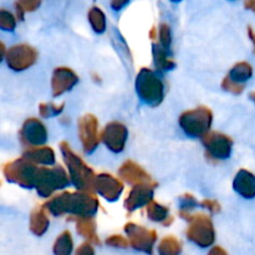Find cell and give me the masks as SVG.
<instances>
[{
  "label": "cell",
  "instance_id": "obj_40",
  "mask_svg": "<svg viewBox=\"0 0 255 255\" xmlns=\"http://www.w3.org/2000/svg\"><path fill=\"white\" fill-rule=\"evenodd\" d=\"M247 31H248V36H249V39L252 40V42H253V45H254V51H255V31H254V29L252 26H248V30H247Z\"/></svg>",
  "mask_w": 255,
  "mask_h": 255
},
{
  "label": "cell",
  "instance_id": "obj_16",
  "mask_svg": "<svg viewBox=\"0 0 255 255\" xmlns=\"http://www.w3.org/2000/svg\"><path fill=\"white\" fill-rule=\"evenodd\" d=\"M77 82H79V76L74 70L65 66L56 67L51 77L52 97H60L65 92L74 89Z\"/></svg>",
  "mask_w": 255,
  "mask_h": 255
},
{
  "label": "cell",
  "instance_id": "obj_29",
  "mask_svg": "<svg viewBox=\"0 0 255 255\" xmlns=\"http://www.w3.org/2000/svg\"><path fill=\"white\" fill-rule=\"evenodd\" d=\"M222 89H223L224 91L229 92V94L241 95L243 94V91L246 90V86H244V84H242V82L233 80L228 75V76L224 77L223 81H222Z\"/></svg>",
  "mask_w": 255,
  "mask_h": 255
},
{
  "label": "cell",
  "instance_id": "obj_33",
  "mask_svg": "<svg viewBox=\"0 0 255 255\" xmlns=\"http://www.w3.org/2000/svg\"><path fill=\"white\" fill-rule=\"evenodd\" d=\"M105 243H106V246L109 247H114V248H122V249L128 248L129 246V241H127L125 237L120 236V234H114V236L109 237V238H106Z\"/></svg>",
  "mask_w": 255,
  "mask_h": 255
},
{
  "label": "cell",
  "instance_id": "obj_23",
  "mask_svg": "<svg viewBox=\"0 0 255 255\" xmlns=\"http://www.w3.org/2000/svg\"><path fill=\"white\" fill-rule=\"evenodd\" d=\"M52 251L56 255H70L72 253V251H74V241H72V236L69 231H64L57 237Z\"/></svg>",
  "mask_w": 255,
  "mask_h": 255
},
{
  "label": "cell",
  "instance_id": "obj_5",
  "mask_svg": "<svg viewBox=\"0 0 255 255\" xmlns=\"http://www.w3.org/2000/svg\"><path fill=\"white\" fill-rule=\"evenodd\" d=\"M71 183L70 174L66 173L64 167H40L37 169L35 189L42 198H50L54 192L66 188Z\"/></svg>",
  "mask_w": 255,
  "mask_h": 255
},
{
  "label": "cell",
  "instance_id": "obj_27",
  "mask_svg": "<svg viewBox=\"0 0 255 255\" xmlns=\"http://www.w3.org/2000/svg\"><path fill=\"white\" fill-rule=\"evenodd\" d=\"M89 17L90 25H91L92 30H94L96 34H102L106 30V16H105V12L102 11L100 7L92 6L89 10Z\"/></svg>",
  "mask_w": 255,
  "mask_h": 255
},
{
  "label": "cell",
  "instance_id": "obj_8",
  "mask_svg": "<svg viewBox=\"0 0 255 255\" xmlns=\"http://www.w3.org/2000/svg\"><path fill=\"white\" fill-rule=\"evenodd\" d=\"M124 231L128 237L129 246L132 248L147 254L153 253V247L157 242L156 231L147 229L143 226H138L132 222L125 224Z\"/></svg>",
  "mask_w": 255,
  "mask_h": 255
},
{
  "label": "cell",
  "instance_id": "obj_21",
  "mask_svg": "<svg viewBox=\"0 0 255 255\" xmlns=\"http://www.w3.org/2000/svg\"><path fill=\"white\" fill-rule=\"evenodd\" d=\"M46 209L45 207H36L34 211L30 213L29 229L34 236L41 237L47 232L50 226V221L47 218Z\"/></svg>",
  "mask_w": 255,
  "mask_h": 255
},
{
  "label": "cell",
  "instance_id": "obj_20",
  "mask_svg": "<svg viewBox=\"0 0 255 255\" xmlns=\"http://www.w3.org/2000/svg\"><path fill=\"white\" fill-rule=\"evenodd\" d=\"M24 157L27 159L32 161L36 164H44V166H52L55 163V152L51 147L47 146H36V147H29L25 149Z\"/></svg>",
  "mask_w": 255,
  "mask_h": 255
},
{
  "label": "cell",
  "instance_id": "obj_1",
  "mask_svg": "<svg viewBox=\"0 0 255 255\" xmlns=\"http://www.w3.org/2000/svg\"><path fill=\"white\" fill-rule=\"evenodd\" d=\"M45 209L54 217L70 214L74 217L95 216L100 208V202L92 192H64L50 198L44 204Z\"/></svg>",
  "mask_w": 255,
  "mask_h": 255
},
{
  "label": "cell",
  "instance_id": "obj_41",
  "mask_svg": "<svg viewBox=\"0 0 255 255\" xmlns=\"http://www.w3.org/2000/svg\"><path fill=\"white\" fill-rule=\"evenodd\" d=\"M173 221H174V218H173V217H172V216H169L168 218H167L166 221H164L163 223H162V224H163V227H168V226H171L172 223H173Z\"/></svg>",
  "mask_w": 255,
  "mask_h": 255
},
{
  "label": "cell",
  "instance_id": "obj_13",
  "mask_svg": "<svg viewBox=\"0 0 255 255\" xmlns=\"http://www.w3.org/2000/svg\"><path fill=\"white\" fill-rule=\"evenodd\" d=\"M127 138H128V129L124 124L117 121L107 124L101 133V141L114 153H120L124 151Z\"/></svg>",
  "mask_w": 255,
  "mask_h": 255
},
{
  "label": "cell",
  "instance_id": "obj_24",
  "mask_svg": "<svg viewBox=\"0 0 255 255\" xmlns=\"http://www.w3.org/2000/svg\"><path fill=\"white\" fill-rule=\"evenodd\" d=\"M146 207L147 217H148L149 221L156 222V223H163L169 217V209L158 202L151 201Z\"/></svg>",
  "mask_w": 255,
  "mask_h": 255
},
{
  "label": "cell",
  "instance_id": "obj_44",
  "mask_svg": "<svg viewBox=\"0 0 255 255\" xmlns=\"http://www.w3.org/2000/svg\"><path fill=\"white\" fill-rule=\"evenodd\" d=\"M171 1H173V2H179V1H182V0H171Z\"/></svg>",
  "mask_w": 255,
  "mask_h": 255
},
{
  "label": "cell",
  "instance_id": "obj_7",
  "mask_svg": "<svg viewBox=\"0 0 255 255\" xmlns=\"http://www.w3.org/2000/svg\"><path fill=\"white\" fill-rule=\"evenodd\" d=\"M37 169L39 167L36 166V163L22 156L21 158L14 159L5 164L2 173L5 179L10 183H15L22 188L31 189L35 188Z\"/></svg>",
  "mask_w": 255,
  "mask_h": 255
},
{
  "label": "cell",
  "instance_id": "obj_31",
  "mask_svg": "<svg viewBox=\"0 0 255 255\" xmlns=\"http://www.w3.org/2000/svg\"><path fill=\"white\" fill-rule=\"evenodd\" d=\"M15 26H16V19L14 15L5 9L0 10V27L5 31H14Z\"/></svg>",
  "mask_w": 255,
  "mask_h": 255
},
{
  "label": "cell",
  "instance_id": "obj_9",
  "mask_svg": "<svg viewBox=\"0 0 255 255\" xmlns=\"http://www.w3.org/2000/svg\"><path fill=\"white\" fill-rule=\"evenodd\" d=\"M4 59L12 71H24L36 62L37 51L31 45L16 44L7 50Z\"/></svg>",
  "mask_w": 255,
  "mask_h": 255
},
{
  "label": "cell",
  "instance_id": "obj_17",
  "mask_svg": "<svg viewBox=\"0 0 255 255\" xmlns=\"http://www.w3.org/2000/svg\"><path fill=\"white\" fill-rule=\"evenodd\" d=\"M119 176L132 186L142 183H153L154 182L152 177L149 176V173H147L138 163L131 161V159L122 163V166L119 168Z\"/></svg>",
  "mask_w": 255,
  "mask_h": 255
},
{
  "label": "cell",
  "instance_id": "obj_18",
  "mask_svg": "<svg viewBox=\"0 0 255 255\" xmlns=\"http://www.w3.org/2000/svg\"><path fill=\"white\" fill-rule=\"evenodd\" d=\"M233 189L243 198H255V176L248 169H239L234 177Z\"/></svg>",
  "mask_w": 255,
  "mask_h": 255
},
{
  "label": "cell",
  "instance_id": "obj_42",
  "mask_svg": "<svg viewBox=\"0 0 255 255\" xmlns=\"http://www.w3.org/2000/svg\"><path fill=\"white\" fill-rule=\"evenodd\" d=\"M156 35H157V29L156 26H153L151 29V31H149V37H151V39H156Z\"/></svg>",
  "mask_w": 255,
  "mask_h": 255
},
{
  "label": "cell",
  "instance_id": "obj_35",
  "mask_svg": "<svg viewBox=\"0 0 255 255\" xmlns=\"http://www.w3.org/2000/svg\"><path fill=\"white\" fill-rule=\"evenodd\" d=\"M201 206L203 208L208 209L211 213H218V212H221V204L217 201H214V199H203L201 202Z\"/></svg>",
  "mask_w": 255,
  "mask_h": 255
},
{
  "label": "cell",
  "instance_id": "obj_34",
  "mask_svg": "<svg viewBox=\"0 0 255 255\" xmlns=\"http://www.w3.org/2000/svg\"><path fill=\"white\" fill-rule=\"evenodd\" d=\"M179 204H181V209H186V211H192L196 207L201 206V203L197 201L196 197L189 193H186L179 197Z\"/></svg>",
  "mask_w": 255,
  "mask_h": 255
},
{
  "label": "cell",
  "instance_id": "obj_15",
  "mask_svg": "<svg viewBox=\"0 0 255 255\" xmlns=\"http://www.w3.org/2000/svg\"><path fill=\"white\" fill-rule=\"evenodd\" d=\"M124 189V183L110 173H100L95 179V192L109 202H116Z\"/></svg>",
  "mask_w": 255,
  "mask_h": 255
},
{
  "label": "cell",
  "instance_id": "obj_6",
  "mask_svg": "<svg viewBox=\"0 0 255 255\" xmlns=\"http://www.w3.org/2000/svg\"><path fill=\"white\" fill-rule=\"evenodd\" d=\"M213 122V112L206 106H198L193 110L184 111L179 116L178 124L184 133L193 138H202L211 131Z\"/></svg>",
  "mask_w": 255,
  "mask_h": 255
},
{
  "label": "cell",
  "instance_id": "obj_32",
  "mask_svg": "<svg viewBox=\"0 0 255 255\" xmlns=\"http://www.w3.org/2000/svg\"><path fill=\"white\" fill-rule=\"evenodd\" d=\"M159 42L166 49L171 47L172 34L171 27H169L168 24H161V26H159Z\"/></svg>",
  "mask_w": 255,
  "mask_h": 255
},
{
  "label": "cell",
  "instance_id": "obj_28",
  "mask_svg": "<svg viewBox=\"0 0 255 255\" xmlns=\"http://www.w3.org/2000/svg\"><path fill=\"white\" fill-rule=\"evenodd\" d=\"M41 5V0H17L15 2V10H16V16L19 20H24L25 12H31L39 9Z\"/></svg>",
  "mask_w": 255,
  "mask_h": 255
},
{
  "label": "cell",
  "instance_id": "obj_19",
  "mask_svg": "<svg viewBox=\"0 0 255 255\" xmlns=\"http://www.w3.org/2000/svg\"><path fill=\"white\" fill-rule=\"evenodd\" d=\"M70 221H74L76 224V232L81 237L86 238L92 244H100L99 237L96 234V221L94 216L87 217H70Z\"/></svg>",
  "mask_w": 255,
  "mask_h": 255
},
{
  "label": "cell",
  "instance_id": "obj_36",
  "mask_svg": "<svg viewBox=\"0 0 255 255\" xmlns=\"http://www.w3.org/2000/svg\"><path fill=\"white\" fill-rule=\"evenodd\" d=\"M76 254L77 255H92V254H95V249H94V247H92L91 242H87V243L81 244V246L77 248Z\"/></svg>",
  "mask_w": 255,
  "mask_h": 255
},
{
  "label": "cell",
  "instance_id": "obj_37",
  "mask_svg": "<svg viewBox=\"0 0 255 255\" xmlns=\"http://www.w3.org/2000/svg\"><path fill=\"white\" fill-rule=\"evenodd\" d=\"M128 2L129 0H111V7L115 11H120V10L124 9Z\"/></svg>",
  "mask_w": 255,
  "mask_h": 255
},
{
  "label": "cell",
  "instance_id": "obj_26",
  "mask_svg": "<svg viewBox=\"0 0 255 255\" xmlns=\"http://www.w3.org/2000/svg\"><path fill=\"white\" fill-rule=\"evenodd\" d=\"M182 252V243L174 236H167L158 244V253L161 255H178Z\"/></svg>",
  "mask_w": 255,
  "mask_h": 255
},
{
  "label": "cell",
  "instance_id": "obj_43",
  "mask_svg": "<svg viewBox=\"0 0 255 255\" xmlns=\"http://www.w3.org/2000/svg\"><path fill=\"white\" fill-rule=\"evenodd\" d=\"M249 99L252 100V101L255 104V91L254 92H251V95H249Z\"/></svg>",
  "mask_w": 255,
  "mask_h": 255
},
{
  "label": "cell",
  "instance_id": "obj_38",
  "mask_svg": "<svg viewBox=\"0 0 255 255\" xmlns=\"http://www.w3.org/2000/svg\"><path fill=\"white\" fill-rule=\"evenodd\" d=\"M244 7L255 12V0H244Z\"/></svg>",
  "mask_w": 255,
  "mask_h": 255
},
{
  "label": "cell",
  "instance_id": "obj_4",
  "mask_svg": "<svg viewBox=\"0 0 255 255\" xmlns=\"http://www.w3.org/2000/svg\"><path fill=\"white\" fill-rule=\"evenodd\" d=\"M138 99L151 107H157L164 99V84L157 72L148 67L138 71L134 81Z\"/></svg>",
  "mask_w": 255,
  "mask_h": 255
},
{
  "label": "cell",
  "instance_id": "obj_39",
  "mask_svg": "<svg viewBox=\"0 0 255 255\" xmlns=\"http://www.w3.org/2000/svg\"><path fill=\"white\" fill-rule=\"evenodd\" d=\"M209 254L214 255V254H221V255H227V252L224 251L223 248H221V247H214L212 251H209Z\"/></svg>",
  "mask_w": 255,
  "mask_h": 255
},
{
  "label": "cell",
  "instance_id": "obj_12",
  "mask_svg": "<svg viewBox=\"0 0 255 255\" xmlns=\"http://www.w3.org/2000/svg\"><path fill=\"white\" fill-rule=\"evenodd\" d=\"M19 139L24 146L27 147L42 146L47 141L46 127L39 119H27L20 129Z\"/></svg>",
  "mask_w": 255,
  "mask_h": 255
},
{
  "label": "cell",
  "instance_id": "obj_30",
  "mask_svg": "<svg viewBox=\"0 0 255 255\" xmlns=\"http://www.w3.org/2000/svg\"><path fill=\"white\" fill-rule=\"evenodd\" d=\"M64 104L55 105V104H40L39 105V115L44 119L46 117L59 116L64 111Z\"/></svg>",
  "mask_w": 255,
  "mask_h": 255
},
{
  "label": "cell",
  "instance_id": "obj_2",
  "mask_svg": "<svg viewBox=\"0 0 255 255\" xmlns=\"http://www.w3.org/2000/svg\"><path fill=\"white\" fill-rule=\"evenodd\" d=\"M59 146L65 164L69 169L71 183L79 191H95V179L97 174H95L94 169L87 166L79 154L75 153L67 142H60Z\"/></svg>",
  "mask_w": 255,
  "mask_h": 255
},
{
  "label": "cell",
  "instance_id": "obj_22",
  "mask_svg": "<svg viewBox=\"0 0 255 255\" xmlns=\"http://www.w3.org/2000/svg\"><path fill=\"white\" fill-rule=\"evenodd\" d=\"M168 50L161 45L153 44L152 46V54H153V61L157 69L159 71H168V70H173L176 67V61L169 56Z\"/></svg>",
  "mask_w": 255,
  "mask_h": 255
},
{
  "label": "cell",
  "instance_id": "obj_14",
  "mask_svg": "<svg viewBox=\"0 0 255 255\" xmlns=\"http://www.w3.org/2000/svg\"><path fill=\"white\" fill-rule=\"evenodd\" d=\"M157 187L156 182L153 183H142L132 186L128 196L125 199V208L127 212H134L136 209L147 206L151 201H153L154 188Z\"/></svg>",
  "mask_w": 255,
  "mask_h": 255
},
{
  "label": "cell",
  "instance_id": "obj_11",
  "mask_svg": "<svg viewBox=\"0 0 255 255\" xmlns=\"http://www.w3.org/2000/svg\"><path fill=\"white\" fill-rule=\"evenodd\" d=\"M79 137L82 143V148L86 153H92L99 147L101 134L99 133V121L96 116L91 114L84 115L79 120Z\"/></svg>",
  "mask_w": 255,
  "mask_h": 255
},
{
  "label": "cell",
  "instance_id": "obj_25",
  "mask_svg": "<svg viewBox=\"0 0 255 255\" xmlns=\"http://www.w3.org/2000/svg\"><path fill=\"white\" fill-rule=\"evenodd\" d=\"M228 75L232 79L236 80V81L244 84V82L251 80L252 76H253V67H252V65L247 61L237 62V64L232 67V70L229 71Z\"/></svg>",
  "mask_w": 255,
  "mask_h": 255
},
{
  "label": "cell",
  "instance_id": "obj_3",
  "mask_svg": "<svg viewBox=\"0 0 255 255\" xmlns=\"http://www.w3.org/2000/svg\"><path fill=\"white\" fill-rule=\"evenodd\" d=\"M179 217L189 223L186 231V237L189 242L201 248H208V247L213 246L214 241H216V232H214L213 222L208 214H192L191 211L181 209Z\"/></svg>",
  "mask_w": 255,
  "mask_h": 255
},
{
  "label": "cell",
  "instance_id": "obj_10",
  "mask_svg": "<svg viewBox=\"0 0 255 255\" xmlns=\"http://www.w3.org/2000/svg\"><path fill=\"white\" fill-rule=\"evenodd\" d=\"M202 143L206 148L207 154L211 158L223 161L231 157L233 148V139L226 133L217 131H209L202 137Z\"/></svg>",
  "mask_w": 255,
  "mask_h": 255
}]
</instances>
